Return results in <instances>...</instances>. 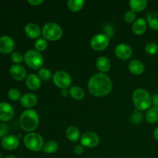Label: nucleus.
<instances>
[{
	"label": "nucleus",
	"mask_w": 158,
	"mask_h": 158,
	"mask_svg": "<svg viewBox=\"0 0 158 158\" xmlns=\"http://www.w3.org/2000/svg\"><path fill=\"white\" fill-rule=\"evenodd\" d=\"M14 116V109L12 106L6 102L0 103V120L7 122L12 120Z\"/></svg>",
	"instance_id": "obj_13"
},
{
	"label": "nucleus",
	"mask_w": 158,
	"mask_h": 158,
	"mask_svg": "<svg viewBox=\"0 0 158 158\" xmlns=\"http://www.w3.org/2000/svg\"><path fill=\"white\" fill-rule=\"evenodd\" d=\"M8 97L11 100H12V101H17L19 100H20L22 97L19 90H18L17 89H15V88H12V89H10L8 91Z\"/></svg>",
	"instance_id": "obj_32"
},
{
	"label": "nucleus",
	"mask_w": 158,
	"mask_h": 158,
	"mask_svg": "<svg viewBox=\"0 0 158 158\" xmlns=\"http://www.w3.org/2000/svg\"><path fill=\"white\" fill-rule=\"evenodd\" d=\"M128 69L131 71V73L136 76H139L143 73L144 71V65L140 60H133L129 63Z\"/></svg>",
	"instance_id": "obj_19"
},
{
	"label": "nucleus",
	"mask_w": 158,
	"mask_h": 158,
	"mask_svg": "<svg viewBox=\"0 0 158 158\" xmlns=\"http://www.w3.org/2000/svg\"><path fill=\"white\" fill-rule=\"evenodd\" d=\"M152 103L154 106L158 107V94H154L152 97Z\"/></svg>",
	"instance_id": "obj_39"
},
{
	"label": "nucleus",
	"mask_w": 158,
	"mask_h": 158,
	"mask_svg": "<svg viewBox=\"0 0 158 158\" xmlns=\"http://www.w3.org/2000/svg\"><path fill=\"white\" fill-rule=\"evenodd\" d=\"M81 145L88 148H94L100 143V137L96 133L92 131H86L80 137Z\"/></svg>",
	"instance_id": "obj_9"
},
{
	"label": "nucleus",
	"mask_w": 158,
	"mask_h": 158,
	"mask_svg": "<svg viewBox=\"0 0 158 158\" xmlns=\"http://www.w3.org/2000/svg\"><path fill=\"white\" fill-rule=\"evenodd\" d=\"M15 48V43L9 35L0 36V52L3 54L12 53Z\"/></svg>",
	"instance_id": "obj_10"
},
{
	"label": "nucleus",
	"mask_w": 158,
	"mask_h": 158,
	"mask_svg": "<svg viewBox=\"0 0 158 158\" xmlns=\"http://www.w3.org/2000/svg\"><path fill=\"white\" fill-rule=\"evenodd\" d=\"M146 120L149 123H155L158 121V107L153 106L146 114Z\"/></svg>",
	"instance_id": "obj_24"
},
{
	"label": "nucleus",
	"mask_w": 158,
	"mask_h": 158,
	"mask_svg": "<svg viewBox=\"0 0 158 158\" xmlns=\"http://www.w3.org/2000/svg\"><path fill=\"white\" fill-rule=\"evenodd\" d=\"M154 137L155 138V140H157L158 141V127L156 128V130L154 132Z\"/></svg>",
	"instance_id": "obj_41"
},
{
	"label": "nucleus",
	"mask_w": 158,
	"mask_h": 158,
	"mask_svg": "<svg viewBox=\"0 0 158 158\" xmlns=\"http://www.w3.org/2000/svg\"><path fill=\"white\" fill-rule=\"evenodd\" d=\"M148 27V22L145 19L139 18L134 23L132 30L136 35H142L144 33Z\"/></svg>",
	"instance_id": "obj_18"
},
{
	"label": "nucleus",
	"mask_w": 158,
	"mask_h": 158,
	"mask_svg": "<svg viewBox=\"0 0 158 158\" xmlns=\"http://www.w3.org/2000/svg\"><path fill=\"white\" fill-rule=\"evenodd\" d=\"M85 5L83 0H69L67 2L68 9L73 12H77L81 10Z\"/></svg>",
	"instance_id": "obj_25"
},
{
	"label": "nucleus",
	"mask_w": 158,
	"mask_h": 158,
	"mask_svg": "<svg viewBox=\"0 0 158 158\" xmlns=\"http://www.w3.org/2000/svg\"><path fill=\"white\" fill-rule=\"evenodd\" d=\"M136 17H137V15L135 12H133L132 10H128L127 11L124 15V20L127 23H131L136 21Z\"/></svg>",
	"instance_id": "obj_33"
},
{
	"label": "nucleus",
	"mask_w": 158,
	"mask_h": 158,
	"mask_svg": "<svg viewBox=\"0 0 158 158\" xmlns=\"http://www.w3.org/2000/svg\"><path fill=\"white\" fill-rule=\"evenodd\" d=\"M109 43L110 38L104 33L97 34L90 40L91 47L96 51H103L107 48Z\"/></svg>",
	"instance_id": "obj_8"
},
{
	"label": "nucleus",
	"mask_w": 158,
	"mask_h": 158,
	"mask_svg": "<svg viewBox=\"0 0 158 158\" xmlns=\"http://www.w3.org/2000/svg\"><path fill=\"white\" fill-rule=\"evenodd\" d=\"M11 60L15 64L19 65L24 60V55L19 51H14L11 54Z\"/></svg>",
	"instance_id": "obj_30"
},
{
	"label": "nucleus",
	"mask_w": 158,
	"mask_h": 158,
	"mask_svg": "<svg viewBox=\"0 0 158 158\" xmlns=\"http://www.w3.org/2000/svg\"><path fill=\"white\" fill-rule=\"evenodd\" d=\"M69 93L71 97L76 100H82L85 97V91L80 86H71L69 90Z\"/></svg>",
	"instance_id": "obj_22"
},
{
	"label": "nucleus",
	"mask_w": 158,
	"mask_h": 158,
	"mask_svg": "<svg viewBox=\"0 0 158 158\" xmlns=\"http://www.w3.org/2000/svg\"><path fill=\"white\" fill-rule=\"evenodd\" d=\"M52 80L56 86L61 89H68L72 84V77L67 72L63 70L56 71L53 74Z\"/></svg>",
	"instance_id": "obj_7"
},
{
	"label": "nucleus",
	"mask_w": 158,
	"mask_h": 158,
	"mask_svg": "<svg viewBox=\"0 0 158 158\" xmlns=\"http://www.w3.org/2000/svg\"><path fill=\"white\" fill-rule=\"evenodd\" d=\"M1 144L2 148L7 151H14L18 148L19 145V139L17 136L13 135V134H9L3 137Z\"/></svg>",
	"instance_id": "obj_12"
},
{
	"label": "nucleus",
	"mask_w": 158,
	"mask_h": 158,
	"mask_svg": "<svg viewBox=\"0 0 158 158\" xmlns=\"http://www.w3.org/2000/svg\"><path fill=\"white\" fill-rule=\"evenodd\" d=\"M60 94H61L62 97H66L69 94V90L67 89H61V92H60Z\"/></svg>",
	"instance_id": "obj_40"
},
{
	"label": "nucleus",
	"mask_w": 158,
	"mask_h": 158,
	"mask_svg": "<svg viewBox=\"0 0 158 158\" xmlns=\"http://www.w3.org/2000/svg\"><path fill=\"white\" fill-rule=\"evenodd\" d=\"M24 61L32 69H40L44 63V58L41 52L35 49H29L24 55Z\"/></svg>",
	"instance_id": "obj_6"
},
{
	"label": "nucleus",
	"mask_w": 158,
	"mask_h": 158,
	"mask_svg": "<svg viewBox=\"0 0 158 158\" xmlns=\"http://www.w3.org/2000/svg\"><path fill=\"white\" fill-rule=\"evenodd\" d=\"M40 117L36 110L28 109L22 113L19 117V125L23 131L26 132H33L39 126Z\"/></svg>",
	"instance_id": "obj_2"
},
{
	"label": "nucleus",
	"mask_w": 158,
	"mask_h": 158,
	"mask_svg": "<svg viewBox=\"0 0 158 158\" xmlns=\"http://www.w3.org/2000/svg\"><path fill=\"white\" fill-rule=\"evenodd\" d=\"M28 2L32 6H39L43 2V0H29Z\"/></svg>",
	"instance_id": "obj_38"
},
{
	"label": "nucleus",
	"mask_w": 158,
	"mask_h": 158,
	"mask_svg": "<svg viewBox=\"0 0 158 158\" xmlns=\"http://www.w3.org/2000/svg\"><path fill=\"white\" fill-rule=\"evenodd\" d=\"M148 2L147 0H131L129 1L130 7L133 12H140L144 10L148 6Z\"/></svg>",
	"instance_id": "obj_21"
},
{
	"label": "nucleus",
	"mask_w": 158,
	"mask_h": 158,
	"mask_svg": "<svg viewBox=\"0 0 158 158\" xmlns=\"http://www.w3.org/2000/svg\"><path fill=\"white\" fill-rule=\"evenodd\" d=\"M131 120L134 123L139 124L140 123V122H142L143 120V114L140 113V111H136L133 114V115L131 116Z\"/></svg>",
	"instance_id": "obj_34"
},
{
	"label": "nucleus",
	"mask_w": 158,
	"mask_h": 158,
	"mask_svg": "<svg viewBox=\"0 0 158 158\" xmlns=\"http://www.w3.org/2000/svg\"><path fill=\"white\" fill-rule=\"evenodd\" d=\"M9 74L13 80L17 81H22L26 79V70L21 65H12L9 69Z\"/></svg>",
	"instance_id": "obj_14"
},
{
	"label": "nucleus",
	"mask_w": 158,
	"mask_h": 158,
	"mask_svg": "<svg viewBox=\"0 0 158 158\" xmlns=\"http://www.w3.org/2000/svg\"><path fill=\"white\" fill-rule=\"evenodd\" d=\"M112 89V80L103 73H95L88 82V90L94 97H105L110 94Z\"/></svg>",
	"instance_id": "obj_1"
},
{
	"label": "nucleus",
	"mask_w": 158,
	"mask_h": 158,
	"mask_svg": "<svg viewBox=\"0 0 158 158\" xmlns=\"http://www.w3.org/2000/svg\"><path fill=\"white\" fill-rule=\"evenodd\" d=\"M9 128L6 123H0V138H3L8 135Z\"/></svg>",
	"instance_id": "obj_35"
},
{
	"label": "nucleus",
	"mask_w": 158,
	"mask_h": 158,
	"mask_svg": "<svg viewBox=\"0 0 158 158\" xmlns=\"http://www.w3.org/2000/svg\"><path fill=\"white\" fill-rule=\"evenodd\" d=\"M66 136L70 141H77L80 137V130L75 126L69 127L66 131Z\"/></svg>",
	"instance_id": "obj_23"
},
{
	"label": "nucleus",
	"mask_w": 158,
	"mask_h": 158,
	"mask_svg": "<svg viewBox=\"0 0 158 158\" xmlns=\"http://www.w3.org/2000/svg\"><path fill=\"white\" fill-rule=\"evenodd\" d=\"M132 49L131 46L125 43H120L117 45L114 49L116 56L123 60H128L132 56Z\"/></svg>",
	"instance_id": "obj_11"
},
{
	"label": "nucleus",
	"mask_w": 158,
	"mask_h": 158,
	"mask_svg": "<svg viewBox=\"0 0 158 158\" xmlns=\"http://www.w3.org/2000/svg\"><path fill=\"white\" fill-rule=\"evenodd\" d=\"M96 66H97V69L100 71V73H105L110 70L111 63L107 57L100 56L96 61Z\"/></svg>",
	"instance_id": "obj_20"
},
{
	"label": "nucleus",
	"mask_w": 158,
	"mask_h": 158,
	"mask_svg": "<svg viewBox=\"0 0 158 158\" xmlns=\"http://www.w3.org/2000/svg\"><path fill=\"white\" fill-rule=\"evenodd\" d=\"M26 85L30 90H36L41 86V80L36 74H29L26 79Z\"/></svg>",
	"instance_id": "obj_16"
},
{
	"label": "nucleus",
	"mask_w": 158,
	"mask_h": 158,
	"mask_svg": "<svg viewBox=\"0 0 158 158\" xmlns=\"http://www.w3.org/2000/svg\"><path fill=\"white\" fill-rule=\"evenodd\" d=\"M104 30H105V35H107L109 38H112L114 35V29L111 25L108 24L106 26H105L104 27Z\"/></svg>",
	"instance_id": "obj_36"
},
{
	"label": "nucleus",
	"mask_w": 158,
	"mask_h": 158,
	"mask_svg": "<svg viewBox=\"0 0 158 158\" xmlns=\"http://www.w3.org/2000/svg\"><path fill=\"white\" fill-rule=\"evenodd\" d=\"M83 152H84V147L82 146V145H77L74 148V153L77 155H81Z\"/></svg>",
	"instance_id": "obj_37"
},
{
	"label": "nucleus",
	"mask_w": 158,
	"mask_h": 158,
	"mask_svg": "<svg viewBox=\"0 0 158 158\" xmlns=\"http://www.w3.org/2000/svg\"><path fill=\"white\" fill-rule=\"evenodd\" d=\"M20 103L23 107L31 109L37 103V97L34 94H26L20 99Z\"/></svg>",
	"instance_id": "obj_17"
},
{
	"label": "nucleus",
	"mask_w": 158,
	"mask_h": 158,
	"mask_svg": "<svg viewBox=\"0 0 158 158\" xmlns=\"http://www.w3.org/2000/svg\"><path fill=\"white\" fill-rule=\"evenodd\" d=\"M147 22L151 29L158 30V12H152L147 16Z\"/></svg>",
	"instance_id": "obj_26"
},
{
	"label": "nucleus",
	"mask_w": 158,
	"mask_h": 158,
	"mask_svg": "<svg viewBox=\"0 0 158 158\" xmlns=\"http://www.w3.org/2000/svg\"><path fill=\"white\" fill-rule=\"evenodd\" d=\"M144 49L147 53H148L149 55H154L158 52V45L154 42H151L145 46Z\"/></svg>",
	"instance_id": "obj_31"
},
{
	"label": "nucleus",
	"mask_w": 158,
	"mask_h": 158,
	"mask_svg": "<svg viewBox=\"0 0 158 158\" xmlns=\"http://www.w3.org/2000/svg\"><path fill=\"white\" fill-rule=\"evenodd\" d=\"M58 148L59 144L56 140H49V141L46 142V143H45L44 146H43V150L46 154H51L56 152Z\"/></svg>",
	"instance_id": "obj_27"
},
{
	"label": "nucleus",
	"mask_w": 158,
	"mask_h": 158,
	"mask_svg": "<svg viewBox=\"0 0 158 158\" xmlns=\"http://www.w3.org/2000/svg\"><path fill=\"white\" fill-rule=\"evenodd\" d=\"M38 76L40 78V80H43V81H49L52 78V73L49 69H46V68H41L39 69Z\"/></svg>",
	"instance_id": "obj_29"
},
{
	"label": "nucleus",
	"mask_w": 158,
	"mask_h": 158,
	"mask_svg": "<svg viewBox=\"0 0 158 158\" xmlns=\"http://www.w3.org/2000/svg\"><path fill=\"white\" fill-rule=\"evenodd\" d=\"M23 143L27 149L35 152H38L43 150L44 146V140L43 137L35 132L28 133L24 137Z\"/></svg>",
	"instance_id": "obj_5"
},
{
	"label": "nucleus",
	"mask_w": 158,
	"mask_h": 158,
	"mask_svg": "<svg viewBox=\"0 0 158 158\" xmlns=\"http://www.w3.org/2000/svg\"><path fill=\"white\" fill-rule=\"evenodd\" d=\"M133 102L138 111L149 110L152 105V97L146 89L138 88L134 91L132 96Z\"/></svg>",
	"instance_id": "obj_3"
},
{
	"label": "nucleus",
	"mask_w": 158,
	"mask_h": 158,
	"mask_svg": "<svg viewBox=\"0 0 158 158\" xmlns=\"http://www.w3.org/2000/svg\"><path fill=\"white\" fill-rule=\"evenodd\" d=\"M6 158H18V157H16L15 156H13V155H9V156H7Z\"/></svg>",
	"instance_id": "obj_42"
},
{
	"label": "nucleus",
	"mask_w": 158,
	"mask_h": 158,
	"mask_svg": "<svg viewBox=\"0 0 158 158\" xmlns=\"http://www.w3.org/2000/svg\"><path fill=\"white\" fill-rule=\"evenodd\" d=\"M63 31L61 26L56 23H47L43 26L42 35L43 38L49 41H56L63 36Z\"/></svg>",
	"instance_id": "obj_4"
},
{
	"label": "nucleus",
	"mask_w": 158,
	"mask_h": 158,
	"mask_svg": "<svg viewBox=\"0 0 158 158\" xmlns=\"http://www.w3.org/2000/svg\"><path fill=\"white\" fill-rule=\"evenodd\" d=\"M0 158H2V157H0Z\"/></svg>",
	"instance_id": "obj_43"
},
{
	"label": "nucleus",
	"mask_w": 158,
	"mask_h": 158,
	"mask_svg": "<svg viewBox=\"0 0 158 158\" xmlns=\"http://www.w3.org/2000/svg\"><path fill=\"white\" fill-rule=\"evenodd\" d=\"M24 31L26 35L29 38L33 39V40L39 39L42 34V29L38 25L34 23H29L26 24L24 28Z\"/></svg>",
	"instance_id": "obj_15"
},
{
	"label": "nucleus",
	"mask_w": 158,
	"mask_h": 158,
	"mask_svg": "<svg viewBox=\"0 0 158 158\" xmlns=\"http://www.w3.org/2000/svg\"><path fill=\"white\" fill-rule=\"evenodd\" d=\"M48 46V43L46 40H45L44 38H39L35 40V43H34V47L35 49L38 52H43L46 49Z\"/></svg>",
	"instance_id": "obj_28"
}]
</instances>
